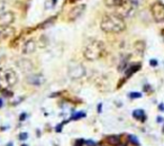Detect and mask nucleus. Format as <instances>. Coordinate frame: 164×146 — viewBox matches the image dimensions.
<instances>
[{
  "label": "nucleus",
  "instance_id": "16",
  "mask_svg": "<svg viewBox=\"0 0 164 146\" xmlns=\"http://www.w3.org/2000/svg\"><path fill=\"white\" fill-rule=\"evenodd\" d=\"M85 116L84 112H77V114H74L72 116V119L73 120H78V119H80V118H83Z\"/></svg>",
  "mask_w": 164,
  "mask_h": 146
},
{
  "label": "nucleus",
  "instance_id": "24",
  "mask_svg": "<svg viewBox=\"0 0 164 146\" xmlns=\"http://www.w3.org/2000/svg\"><path fill=\"white\" fill-rule=\"evenodd\" d=\"M116 146H127V143H118Z\"/></svg>",
  "mask_w": 164,
  "mask_h": 146
},
{
  "label": "nucleus",
  "instance_id": "8",
  "mask_svg": "<svg viewBox=\"0 0 164 146\" xmlns=\"http://www.w3.org/2000/svg\"><path fill=\"white\" fill-rule=\"evenodd\" d=\"M15 20V15L11 11H2L0 14V25L1 26H10Z\"/></svg>",
  "mask_w": 164,
  "mask_h": 146
},
{
  "label": "nucleus",
  "instance_id": "21",
  "mask_svg": "<svg viewBox=\"0 0 164 146\" xmlns=\"http://www.w3.org/2000/svg\"><path fill=\"white\" fill-rule=\"evenodd\" d=\"M83 143H84V141L78 139V141L75 142V145H74V146H82V145H83Z\"/></svg>",
  "mask_w": 164,
  "mask_h": 146
},
{
  "label": "nucleus",
  "instance_id": "14",
  "mask_svg": "<svg viewBox=\"0 0 164 146\" xmlns=\"http://www.w3.org/2000/svg\"><path fill=\"white\" fill-rule=\"evenodd\" d=\"M133 116H134V118L138 119V120H142V121H144L145 119H146V116H145V112H144V110H142V109L134 110Z\"/></svg>",
  "mask_w": 164,
  "mask_h": 146
},
{
  "label": "nucleus",
  "instance_id": "9",
  "mask_svg": "<svg viewBox=\"0 0 164 146\" xmlns=\"http://www.w3.org/2000/svg\"><path fill=\"white\" fill-rule=\"evenodd\" d=\"M26 82L29 84H32V85H40V84H43L44 82H45V78H44L42 74H29V75L26 78Z\"/></svg>",
  "mask_w": 164,
  "mask_h": 146
},
{
  "label": "nucleus",
  "instance_id": "26",
  "mask_svg": "<svg viewBox=\"0 0 164 146\" xmlns=\"http://www.w3.org/2000/svg\"><path fill=\"white\" fill-rule=\"evenodd\" d=\"M77 1H79V0H70V2H77Z\"/></svg>",
  "mask_w": 164,
  "mask_h": 146
},
{
  "label": "nucleus",
  "instance_id": "23",
  "mask_svg": "<svg viewBox=\"0 0 164 146\" xmlns=\"http://www.w3.org/2000/svg\"><path fill=\"white\" fill-rule=\"evenodd\" d=\"M87 145H88V146H96L95 142H92V141H88V142H87Z\"/></svg>",
  "mask_w": 164,
  "mask_h": 146
},
{
  "label": "nucleus",
  "instance_id": "20",
  "mask_svg": "<svg viewBox=\"0 0 164 146\" xmlns=\"http://www.w3.org/2000/svg\"><path fill=\"white\" fill-rule=\"evenodd\" d=\"M18 138H19V141H26L28 138V134L26 133H21L19 134V136H18Z\"/></svg>",
  "mask_w": 164,
  "mask_h": 146
},
{
  "label": "nucleus",
  "instance_id": "5",
  "mask_svg": "<svg viewBox=\"0 0 164 146\" xmlns=\"http://www.w3.org/2000/svg\"><path fill=\"white\" fill-rule=\"evenodd\" d=\"M135 8H136L135 6L127 1V3L124 2L121 6L117 7V9H118L117 14L120 15L122 18H132V17H134V15H135Z\"/></svg>",
  "mask_w": 164,
  "mask_h": 146
},
{
  "label": "nucleus",
  "instance_id": "7",
  "mask_svg": "<svg viewBox=\"0 0 164 146\" xmlns=\"http://www.w3.org/2000/svg\"><path fill=\"white\" fill-rule=\"evenodd\" d=\"M84 10H85V5H79V6L73 7L68 14L69 20H77L78 18H80L81 15L84 13Z\"/></svg>",
  "mask_w": 164,
  "mask_h": 146
},
{
  "label": "nucleus",
  "instance_id": "17",
  "mask_svg": "<svg viewBox=\"0 0 164 146\" xmlns=\"http://www.w3.org/2000/svg\"><path fill=\"white\" fill-rule=\"evenodd\" d=\"M128 141L130 142V143H133L134 145H139L138 144V139H137L135 136H133V135H129V136H128Z\"/></svg>",
  "mask_w": 164,
  "mask_h": 146
},
{
  "label": "nucleus",
  "instance_id": "4",
  "mask_svg": "<svg viewBox=\"0 0 164 146\" xmlns=\"http://www.w3.org/2000/svg\"><path fill=\"white\" fill-rule=\"evenodd\" d=\"M68 73L72 80H80L85 75V67L80 63H73L69 66Z\"/></svg>",
  "mask_w": 164,
  "mask_h": 146
},
{
  "label": "nucleus",
  "instance_id": "19",
  "mask_svg": "<svg viewBox=\"0 0 164 146\" xmlns=\"http://www.w3.org/2000/svg\"><path fill=\"white\" fill-rule=\"evenodd\" d=\"M127 1L129 3H132V5H134L135 7H137V6H139L140 3L143 2V0H127Z\"/></svg>",
  "mask_w": 164,
  "mask_h": 146
},
{
  "label": "nucleus",
  "instance_id": "2",
  "mask_svg": "<svg viewBox=\"0 0 164 146\" xmlns=\"http://www.w3.org/2000/svg\"><path fill=\"white\" fill-rule=\"evenodd\" d=\"M106 53V47L101 40L89 39L83 46V56L87 61H97Z\"/></svg>",
  "mask_w": 164,
  "mask_h": 146
},
{
  "label": "nucleus",
  "instance_id": "12",
  "mask_svg": "<svg viewBox=\"0 0 164 146\" xmlns=\"http://www.w3.org/2000/svg\"><path fill=\"white\" fill-rule=\"evenodd\" d=\"M125 2V0H105V3L107 7H111V8H117V7L121 6Z\"/></svg>",
  "mask_w": 164,
  "mask_h": 146
},
{
  "label": "nucleus",
  "instance_id": "10",
  "mask_svg": "<svg viewBox=\"0 0 164 146\" xmlns=\"http://www.w3.org/2000/svg\"><path fill=\"white\" fill-rule=\"evenodd\" d=\"M5 80L7 81V84L10 87H14L18 82V75L14 70H7L5 73Z\"/></svg>",
  "mask_w": 164,
  "mask_h": 146
},
{
  "label": "nucleus",
  "instance_id": "25",
  "mask_svg": "<svg viewBox=\"0 0 164 146\" xmlns=\"http://www.w3.org/2000/svg\"><path fill=\"white\" fill-rule=\"evenodd\" d=\"M160 110H164V104H160V108H159Z\"/></svg>",
  "mask_w": 164,
  "mask_h": 146
},
{
  "label": "nucleus",
  "instance_id": "15",
  "mask_svg": "<svg viewBox=\"0 0 164 146\" xmlns=\"http://www.w3.org/2000/svg\"><path fill=\"white\" fill-rule=\"evenodd\" d=\"M107 142L109 145L116 146L118 143H120V136H118V135H111V136L107 138Z\"/></svg>",
  "mask_w": 164,
  "mask_h": 146
},
{
  "label": "nucleus",
  "instance_id": "28",
  "mask_svg": "<svg viewBox=\"0 0 164 146\" xmlns=\"http://www.w3.org/2000/svg\"><path fill=\"white\" fill-rule=\"evenodd\" d=\"M0 38H1V34H0Z\"/></svg>",
  "mask_w": 164,
  "mask_h": 146
},
{
  "label": "nucleus",
  "instance_id": "3",
  "mask_svg": "<svg viewBox=\"0 0 164 146\" xmlns=\"http://www.w3.org/2000/svg\"><path fill=\"white\" fill-rule=\"evenodd\" d=\"M151 13L153 16V19L159 24L164 22V3L162 1H155L151 6Z\"/></svg>",
  "mask_w": 164,
  "mask_h": 146
},
{
  "label": "nucleus",
  "instance_id": "1",
  "mask_svg": "<svg viewBox=\"0 0 164 146\" xmlns=\"http://www.w3.org/2000/svg\"><path fill=\"white\" fill-rule=\"evenodd\" d=\"M100 28L107 34H119L126 29V22L120 15L108 14L102 17Z\"/></svg>",
  "mask_w": 164,
  "mask_h": 146
},
{
  "label": "nucleus",
  "instance_id": "11",
  "mask_svg": "<svg viewBox=\"0 0 164 146\" xmlns=\"http://www.w3.org/2000/svg\"><path fill=\"white\" fill-rule=\"evenodd\" d=\"M36 51V42L35 39H28L23 45V53L24 54H33Z\"/></svg>",
  "mask_w": 164,
  "mask_h": 146
},
{
  "label": "nucleus",
  "instance_id": "29",
  "mask_svg": "<svg viewBox=\"0 0 164 146\" xmlns=\"http://www.w3.org/2000/svg\"><path fill=\"white\" fill-rule=\"evenodd\" d=\"M23 146H27V145H23Z\"/></svg>",
  "mask_w": 164,
  "mask_h": 146
},
{
  "label": "nucleus",
  "instance_id": "18",
  "mask_svg": "<svg viewBox=\"0 0 164 146\" xmlns=\"http://www.w3.org/2000/svg\"><path fill=\"white\" fill-rule=\"evenodd\" d=\"M140 97H142V93L140 92H132V93H129V98H132V99L140 98Z\"/></svg>",
  "mask_w": 164,
  "mask_h": 146
},
{
  "label": "nucleus",
  "instance_id": "22",
  "mask_svg": "<svg viewBox=\"0 0 164 146\" xmlns=\"http://www.w3.org/2000/svg\"><path fill=\"white\" fill-rule=\"evenodd\" d=\"M151 65L152 66H156V65H157V61H156V60H151Z\"/></svg>",
  "mask_w": 164,
  "mask_h": 146
},
{
  "label": "nucleus",
  "instance_id": "27",
  "mask_svg": "<svg viewBox=\"0 0 164 146\" xmlns=\"http://www.w3.org/2000/svg\"><path fill=\"white\" fill-rule=\"evenodd\" d=\"M1 107H2V100L0 99V108H1Z\"/></svg>",
  "mask_w": 164,
  "mask_h": 146
},
{
  "label": "nucleus",
  "instance_id": "6",
  "mask_svg": "<svg viewBox=\"0 0 164 146\" xmlns=\"http://www.w3.org/2000/svg\"><path fill=\"white\" fill-rule=\"evenodd\" d=\"M17 66L19 67V70L21 71L23 73H29L33 70H34V65H33L32 61H29L27 59H20L17 61Z\"/></svg>",
  "mask_w": 164,
  "mask_h": 146
},
{
  "label": "nucleus",
  "instance_id": "13",
  "mask_svg": "<svg viewBox=\"0 0 164 146\" xmlns=\"http://www.w3.org/2000/svg\"><path fill=\"white\" fill-rule=\"evenodd\" d=\"M139 69H140V64H134V65L127 66V69L125 70V73H126V75H127V77H130L132 74L137 72Z\"/></svg>",
  "mask_w": 164,
  "mask_h": 146
}]
</instances>
